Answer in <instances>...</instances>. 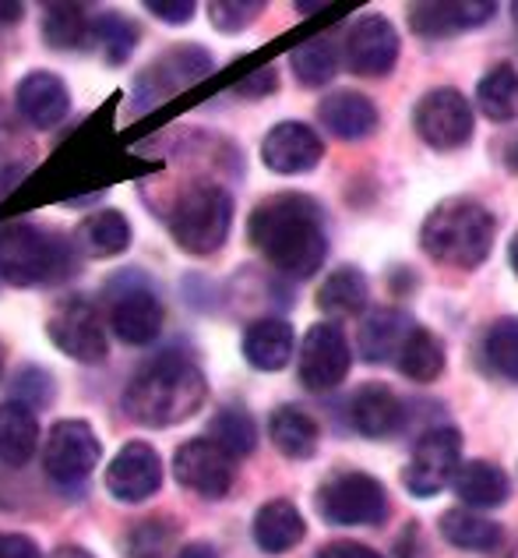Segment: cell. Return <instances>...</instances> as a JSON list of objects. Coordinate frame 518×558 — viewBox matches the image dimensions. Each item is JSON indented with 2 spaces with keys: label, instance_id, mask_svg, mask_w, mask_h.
I'll list each match as a JSON object with an SVG mask.
<instances>
[{
  "label": "cell",
  "instance_id": "obj_1",
  "mask_svg": "<svg viewBox=\"0 0 518 558\" xmlns=\"http://www.w3.org/2000/svg\"><path fill=\"white\" fill-rule=\"evenodd\" d=\"M247 238L269 258V266L289 279H310L329 258L324 209L300 191H283L255 205Z\"/></svg>",
  "mask_w": 518,
  "mask_h": 558
},
{
  "label": "cell",
  "instance_id": "obj_2",
  "mask_svg": "<svg viewBox=\"0 0 518 558\" xmlns=\"http://www.w3.org/2000/svg\"><path fill=\"white\" fill-rule=\"evenodd\" d=\"M209 400V381L190 357L166 350L127 378L121 407L141 428H173L198 414Z\"/></svg>",
  "mask_w": 518,
  "mask_h": 558
},
{
  "label": "cell",
  "instance_id": "obj_3",
  "mask_svg": "<svg viewBox=\"0 0 518 558\" xmlns=\"http://www.w3.org/2000/svg\"><path fill=\"white\" fill-rule=\"evenodd\" d=\"M494 241H497L494 213L477 198H462V195L434 205L420 227L423 255L437 262V266H448L458 272L480 269L491 258Z\"/></svg>",
  "mask_w": 518,
  "mask_h": 558
},
{
  "label": "cell",
  "instance_id": "obj_4",
  "mask_svg": "<svg viewBox=\"0 0 518 558\" xmlns=\"http://www.w3.org/2000/svg\"><path fill=\"white\" fill-rule=\"evenodd\" d=\"M74 241L64 233L14 223L0 230V276L11 287H50L74 272Z\"/></svg>",
  "mask_w": 518,
  "mask_h": 558
},
{
  "label": "cell",
  "instance_id": "obj_5",
  "mask_svg": "<svg viewBox=\"0 0 518 558\" xmlns=\"http://www.w3.org/2000/svg\"><path fill=\"white\" fill-rule=\"evenodd\" d=\"M166 223H170V238L184 255L209 258L230 241L233 195L215 181H195L176 195Z\"/></svg>",
  "mask_w": 518,
  "mask_h": 558
},
{
  "label": "cell",
  "instance_id": "obj_6",
  "mask_svg": "<svg viewBox=\"0 0 518 558\" xmlns=\"http://www.w3.org/2000/svg\"><path fill=\"white\" fill-rule=\"evenodd\" d=\"M318 512L332 526H381L388 520V492L363 470H338L318 488Z\"/></svg>",
  "mask_w": 518,
  "mask_h": 558
},
{
  "label": "cell",
  "instance_id": "obj_7",
  "mask_svg": "<svg viewBox=\"0 0 518 558\" xmlns=\"http://www.w3.org/2000/svg\"><path fill=\"white\" fill-rule=\"evenodd\" d=\"M166 307L138 269H124L110 283V329L127 347H152L162 336Z\"/></svg>",
  "mask_w": 518,
  "mask_h": 558
},
{
  "label": "cell",
  "instance_id": "obj_8",
  "mask_svg": "<svg viewBox=\"0 0 518 558\" xmlns=\"http://www.w3.org/2000/svg\"><path fill=\"white\" fill-rule=\"evenodd\" d=\"M212 53L198 47V43H176L173 50H166L159 61L148 64L141 75L131 85V102H135V113L152 110L156 102L176 96L187 85H198L205 75H212Z\"/></svg>",
  "mask_w": 518,
  "mask_h": 558
},
{
  "label": "cell",
  "instance_id": "obj_9",
  "mask_svg": "<svg viewBox=\"0 0 518 558\" xmlns=\"http://www.w3.org/2000/svg\"><path fill=\"white\" fill-rule=\"evenodd\" d=\"M47 336L64 357L78 364H102L110 354L102 312L88 298H82V293L64 298L53 307L47 318Z\"/></svg>",
  "mask_w": 518,
  "mask_h": 558
},
{
  "label": "cell",
  "instance_id": "obj_10",
  "mask_svg": "<svg viewBox=\"0 0 518 558\" xmlns=\"http://www.w3.org/2000/svg\"><path fill=\"white\" fill-rule=\"evenodd\" d=\"M102 446L88 421H57L47 432V449H42V470L53 484L74 492L92 477L99 466Z\"/></svg>",
  "mask_w": 518,
  "mask_h": 558
},
{
  "label": "cell",
  "instance_id": "obj_11",
  "mask_svg": "<svg viewBox=\"0 0 518 558\" xmlns=\"http://www.w3.org/2000/svg\"><path fill=\"white\" fill-rule=\"evenodd\" d=\"M472 128H477L472 102L452 85H441V89L420 96L417 110H412V131L437 153H455L469 145Z\"/></svg>",
  "mask_w": 518,
  "mask_h": 558
},
{
  "label": "cell",
  "instance_id": "obj_12",
  "mask_svg": "<svg viewBox=\"0 0 518 558\" xmlns=\"http://www.w3.org/2000/svg\"><path fill=\"white\" fill-rule=\"evenodd\" d=\"M353 368V347L346 332L335 322H314L304 340L300 357H296V378L307 392H332L346 381Z\"/></svg>",
  "mask_w": 518,
  "mask_h": 558
},
{
  "label": "cell",
  "instance_id": "obj_13",
  "mask_svg": "<svg viewBox=\"0 0 518 558\" xmlns=\"http://www.w3.org/2000/svg\"><path fill=\"white\" fill-rule=\"evenodd\" d=\"M458 466H462V435L458 428H431L420 435L417 449L403 470V484L417 498H434L455 481Z\"/></svg>",
  "mask_w": 518,
  "mask_h": 558
},
{
  "label": "cell",
  "instance_id": "obj_14",
  "mask_svg": "<svg viewBox=\"0 0 518 558\" xmlns=\"http://www.w3.org/2000/svg\"><path fill=\"white\" fill-rule=\"evenodd\" d=\"M173 477L181 481V488L195 492L201 498H222L236 481V460L215 442V438L198 435V438H187L184 446H176Z\"/></svg>",
  "mask_w": 518,
  "mask_h": 558
},
{
  "label": "cell",
  "instance_id": "obj_15",
  "mask_svg": "<svg viewBox=\"0 0 518 558\" xmlns=\"http://www.w3.org/2000/svg\"><path fill=\"white\" fill-rule=\"evenodd\" d=\"M398 33L384 14H360L343 36V61L360 78H384L398 64Z\"/></svg>",
  "mask_w": 518,
  "mask_h": 558
},
{
  "label": "cell",
  "instance_id": "obj_16",
  "mask_svg": "<svg viewBox=\"0 0 518 558\" xmlns=\"http://www.w3.org/2000/svg\"><path fill=\"white\" fill-rule=\"evenodd\" d=\"M324 156V138L304 121H279L261 138V159L264 167L279 178H300L310 173Z\"/></svg>",
  "mask_w": 518,
  "mask_h": 558
},
{
  "label": "cell",
  "instance_id": "obj_17",
  "mask_svg": "<svg viewBox=\"0 0 518 558\" xmlns=\"http://www.w3.org/2000/svg\"><path fill=\"white\" fill-rule=\"evenodd\" d=\"M162 488V460L148 442H124L107 466V492L116 502L138 506Z\"/></svg>",
  "mask_w": 518,
  "mask_h": 558
},
{
  "label": "cell",
  "instance_id": "obj_18",
  "mask_svg": "<svg viewBox=\"0 0 518 558\" xmlns=\"http://www.w3.org/2000/svg\"><path fill=\"white\" fill-rule=\"evenodd\" d=\"M14 113L36 131L57 128L71 113V93L64 78L53 75V71H28L14 85Z\"/></svg>",
  "mask_w": 518,
  "mask_h": 558
},
{
  "label": "cell",
  "instance_id": "obj_19",
  "mask_svg": "<svg viewBox=\"0 0 518 558\" xmlns=\"http://www.w3.org/2000/svg\"><path fill=\"white\" fill-rule=\"evenodd\" d=\"M497 14V4L491 0H462V4H412L409 8V28L420 39H448L458 33H469V28L486 25Z\"/></svg>",
  "mask_w": 518,
  "mask_h": 558
},
{
  "label": "cell",
  "instance_id": "obj_20",
  "mask_svg": "<svg viewBox=\"0 0 518 558\" xmlns=\"http://www.w3.org/2000/svg\"><path fill=\"white\" fill-rule=\"evenodd\" d=\"M318 121L338 142H363L378 131V107L357 89H335L318 102Z\"/></svg>",
  "mask_w": 518,
  "mask_h": 558
},
{
  "label": "cell",
  "instance_id": "obj_21",
  "mask_svg": "<svg viewBox=\"0 0 518 558\" xmlns=\"http://www.w3.org/2000/svg\"><path fill=\"white\" fill-rule=\"evenodd\" d=\"M406 407L403 400L381 381H367L349 400V428L363 438H388L403 428Z\"/></svg>",
  "mask_w": 518,
  "mask_h": 558
},
{
  "label": "cell",
  "instance_id": "obj_22",
  "mask_svg": "<svg viewBox=\"0 0 518 558\" xmlns=\"http://www.w3.org/2000/svg\"><path fill=\"white\" fill-rule=\"evenodd\" d=\"M412 329H417V322H412V315L403 312V307H374V312L363 318V326L357 332L360 361H367V364L395 361L398 350L406 347Z\"/></svg>",
  "mask_w": 518,
  "mask_h": 558
},
{
  "label": "cell",
  "instance_id": "obj_23",
  "mask_svg": "<svg viewBox=\"0 0 518 558\" xmlns=\"http://www.w3.org/2000/svg\"><path fill=\"white\" fill-rule=\"evenodd\" d=\"M244 361L250 364L255 372H283L286 364L293 361V350H296V332L286 318H275V315H264L258 322H250L244 329Z\"/></svg>",
  "mask_w": 518,
  "mask_h": 558
},
{
  "label": "cell",
  "instance_id": "obj_24",
  "mask_svg": "<svg viewBox=\"0 0 518 558\" xmlns=\"http://www.w3.org/2000/svg\"><path fill=\"white\" fill-rule=\"evenodd\" d=\"M74 252L85 258H116L127 252L131 244V223L121 209H99L82 219L74 230Z\"/></svg>",
  "mask_w": 518,
  "mask_h": 558
},
{
  "label": "cell",
  "instance_id": "obj_25",
  "mask_svg": "<svg viewBox=\"0 0 518 558\" xmlns=\"http://www.w3.org/2000/svg\"><path fill=\"white\" fill-rule=\"evenodd\" d=\"M255 545L269 555H283L289 548H296L307 534V523L300 517V509H296L289 498H272V502H264L258 512H255Z\"/></svg>",
  "mask_w": 518,
  "mask_h": 558
},
{
  "label": "cell",
  "instance_id": "obj_26",
  "mask_svg": "<svg viewBox=\"0 0 518 558\" xmlns=\"http://www.w3.org/2000/svg\"><path fill=\"white\" fill-rule=\"evenodd\" d=\"M269 438L286 460H310L318 452L321 432H318V421L310 417L304 407L283 403V407H275L269 417Z\"/></svg>",
  "mask_w": 518,
  "mask_h": 558
},
{
  "label": "cell",
  "instance_id": "obj_27",
  "mask_svg": "<svg viewBox=\"0 0 518 558\" xmlns=\"http://www.w3.org/2000/svg\"><path fill=\"white\" fill-rule=\"evenodd\" d=\"M452 488L458 498H462L466 509H497V506H505L511 495L505 470L497 463H486V460H469L458 466Z\"/></svg>",
  "mask_w": 518,
  "mask_h": 558
},
{
  "label": "cell",
  "instance_id": "obj_28",
  "mask_svg": "<svg viewBox=\"0 0 518 558\" xmlns=\"http://www.w3.org/2000/svg\"><path fill=\"white\" fill-rule=\"evenodd\" d=\"M39 446V421L36 410L22 400L0 403V463L25 466Z\"/></svg>",
  "mask_w": 518,
  "mask_h": 558
},
{
  "label": "cell",
  "instance_id": "obj_29",
  "mask_svg": "<svg viewBox=\"0 0 518 558\" xmlns=\"http://www.w3.org/2000/svg\"><path fill=\"white\" fill-rule=\"evenodd\" d=\"M39 33L42 43L57 53L85 50L92 43V14L85 11V4H64V0H57V4L42 8Z\"/></svg>",
  "mask_w": 518,
  "mask_h": 558
},
{
  "label": "cell",
  "instance_id": "obj_30",
  "mask_svg": "<svg viewBox=\"0 0 518 558\" xmlns=\"http://www.w3.org/2000/svg\"><path fill=\"white\" fill-rule=\"evenodd\" d=\"M370 301V283L357 266H338L318 287V307L329 318H357Z\"/></svg>",
  "mask_w": 518,
  "mask_h": 558
},
{
  "label": "cell",
  "instance_id": "obj_31",
  "mask_svg": "<svg viewBox=\"0 0 518 558\" xmlns=\"http://www.w3.org/2000/svg\"><path fill=\"white\" fill-rule=\"evenodd\" d=\"M441 537L462 551H497L501 541H505V534H501V526L494 520H486L477 509H466V506L444 512Z\"/></svg>",
  "mask_w": 518,
  "mask_h": 558
},
{
  "label": "cell",
  "instance_id": "obj_32",
  "mask_svg": "<svg viewBox=\"0 0 518 558\" xmlns=\"http://www.w3.org/2000/svg\"><path fill=\"white\" fill-rule=\"evenodd\" d=\"M338 53H343V47L332 36H314L300 43V47H293L289 68L296 75V85H304V89H324L338 71Z\"/></svg>",
  "mask_w": 518,
  "mask_h": 558
},
{
  "label": "cell",
  "instance_id": "obj_33",
  "mask_svg": "<svg viewBox=\"0 0 518 558\" xmlns=\"http://www.w3.org/2000/svg\"><path fill=\"white\" fill-rule=\"evenodd\" d=\"M477 107L486 121L508 124L518 121V68L497 64L491 68L477 85Z\"/></svg>",
  "mask_w": 518,
  "mask_h": 558
},
{
  "label": "cell",
  "instance_id": "obj_34",
  "mask_svg": "<svg viewBox=\"0 0 518 558\" xmlns=\"http://www.w3.org/2000/svg\"><path fill=\"white\" fill-rule=\"evenodd\" d=\"M480 357L494 378H505L518 386V318L515 315H505L486 326Z\"/></svg>",
  "mask_w": 518,
  "mask_h": 558
},
{
  "label": "cell",
  "instance_id": "obj_35",
  "mask_svg": "<svg viewBox=\"0 0 518 558\" xmlns=\"http://www.w3.org/2000/svg\"><path fill=\"white\" fill-rule=\"evenodd\" d=\"M395 364H398V372H403L409 381H420V386H427V381L441 378V372H444V343L437 340L431 329L417 326V329L409 332L406 347L398 350Z\"/></svg>",
  "mask_w": 518,
  "mask_h": 558
},
{
  "label": "cell",
  "instance_id": "obj_36",
  "mask_svg": "<svg viewBox=\"0 0 518 558\" xmlns=\"http://www.w3.org/2000/svg\"><path fill=\"white\" fill-rule=\"evenodd\" d=\"M138 39H141V28L124 19L121 11H99L92 14V43L107 57V64L121 68L131 61V53L138 50Z\"/></svg>",
  "mask_w": 518,
  "mask_h": 558
},
{
  "label": "cell",
  "instance_id": "obj_37",
  "mask_svg": "<svg viewBox=\"0 0 518 558\" xmlns=\"http://www.w3.org/2000/svg\"><path fill=\"white\" fill-rule=\"evenodd\" d=\"M209 438H215V442L230 452L233 460H240V457H250L258 446V428H255V417L247 414L244 407H222L215 410V417L209 424Z\"/></svg>",
  "mask_w": 518,
  "mask_h": 558
},
{
  "label": "cell",
  "instance_id": "obj_38",
  "mask_svg": "<svg viewBox=\"0 0 518 558\" xmlns=\"http://www.w3.org/2000/svg\"><path fill=\"white\" fill-rule=\"evenodd\" d=\"M264 11L261 0H212L209 4V22L215 33L236 36L258 22V14Z\"/></svg>",
  "mask_w": 518,
  "mask_h": 558
},
{
  "label": "cell",
  "instance_id": "obj_39",
  "mask_svg": "<svg viewBox=\"0 0 518 558\" xmlns=\"http://www.w3.org/2000/svg\"><path fill=\"white\" fill-rule=\"evenodd\" d=\"M14 392H18V400L28 403V407H50L53 403V375L47 368H36V364H28L18 375H14Z\"/></svg>",
  "mask_w": 518,
  "mask_h": 558
},
{
  "label": "cell",
  "instance_id": "obj_40",
  "mask_svg": "<svg viewBox=\"0 0 518 558\" xmlns=\"http://www.w3.org/2000/svg\"><path fill=\"white\" fill-rule=\"evenodd\" d=\"M28 159H18V128L0 113V187L22 181Z\"/></svg>",
  "mask_w": 518,
  "mask_h": 558
},
{
  "label": "cell",
  "instance_id": "obj_41",
  "mask_svg": "<svg viewBox=\"0 0 518 558\" xmlns=\"http://www.w3.org/2000/svg\"><path fill=\"white\" fill-rule=\"evenodd\" d=\"M170 526L162 520H145L138 523V531L127 537L131 558H162V551L170 548Z\"/></svg>",
  "mask_w": 518,
  "mask_h": 558
},
{
  "label": "cell",
  "instance_id": "obj_42",
  "mask_svg": "<svg viewBox=\"0 0 518 558\" xmlns=\"http://www.w3.org/2000/svg\"><path fill=\"white\" fill-rule=\"evenodd\" d=\"M233 93L240 96V99H264V96H272V93H279V71L275 68H258L255 75H247L244 82H236Z\"/></svg>",
  "mask_w": 518,
  "mask_h": 558
},
{
  "label": "cell",
  "instance_id": "obj_43",
  "mask_svg": "<svg viewBox=\"0 0 518 558\" xmlns=\"http://www.w3.org/2000/svg\"><path fill=\"white\" fill-rule=\"evenodd\" d=\"M145 11L166 25H187L195 19V0H145Z\"/></svg>",
  "mask_w": 518,
  "mask_h": 558
},
{
  "label": "cell",
  "instance_id": "obj_44",
  "mask_svg": "<svg viewBox=\"0 0 518 558\" xmlns=\"http://www.w3.org/2000/svg\"><path fill=\"white\" fill-rule=\"evenodd\" d=\"M0 558H42V551L25 534H0Z\"/></svg>",
  "mask_w": 518,
  "mask_h": 558
},
{
  "label": "cell",
  "instance_id": "obj_45",
  "mask_svg": "<svg viewBox=\"0 0 518 558\" xmlns=\"http://www.w3.org/2000/svg\"><path fill=\"white\" fill-rule=\"evenodd\" d=\"M318 558H384V555H378L367 545H357V541H332V545H324L318 551Z\"/></svg>",
  "mask_w": 518,
  "mask_h": 558
},
{
  "label": "cell",
  "instance_id": "obj_46",
  "mask_svg": "<svg viewBox=\"0 0 518 558\" xmlns=\"http://www.w3.org/2000/svg\"><path fill=\"white\" fill-rule=\"evenodd\" d=\"M22 19H25V4H22V0H0V28L22 25Z\"/></svg>",
  "mask_w": 518,
  "mask_h": 558
},
{
  "label": "cell",
  "instance_id": "obj_47",
  "mask_svg": "<svg viewBox=\"0 0 518 558\" xmlns=\"http://www.w3.org/2000/svg\"><path fill=\"white\" fill-rule=\"evenodd\" d=\"M176 558H219L212 545H205V541H195V545H187Z\"/></svg>",
  "mask_w": 518,
  "mask_h": 558
},
{
  "label": "cell",
  "instance_id": "obj_48",
  "mask_svg": "<svg viewBox=\"0 0 518 558\" xmlns=\"http://www.w3.org/2000/svg\"><path fill=\"white\" fill-rule=\"evenodd\" d=\"M50 558H96L92 551H85V548H78V545H64V548H57Z\"/></svg>",
  "mask_w": 518,
  "mask_h": 558
},
{
  "label": "cell",
  "instance_id": "obj_49",
  "mask_svg": "<svg viewBox=\"0 0 518 558\" xmlns=\"http://www.w3.org/2000/svg\"><path fill=\"white\" fill-rule=\"evenodd\" d=\"M505 167H508L511 173H518V135L505 145Z\"/></svg>",
  "mask_w": 518,
  "mask_h": 558
},
{
  "label": "cell",
  "instance_id": "obj_50",
  "mask_svg": "<svg viewBox=\"0 0 518 558\" xmlns=\"http://www.w3.org/2000/svg\"><path fill=\"white\" fill-rule=\"evenodd\" d=\"M508 262H511V269H515V276H518V233H515L511 244H508Z\"/></svg>",
  "mask_w": 518,
  "mask_h": 558
},
{
  "label": "cell",
  "instance_id": "obj_51",
  "mask_svg": "<svg viewBox=\"0 0 518 558\" xmlns=\"http://www.w3.org/2000/svg\"><path fill=\"white\" fill-rule=\"evenodd\" d=\"M4 357H8L4 354V343H0V375H4Z\"/></svg>",
  "mask_w": 518,
  "mask_h": 558
},
{
  "label": "cell",
  "instance_id": "obj_52",
  "mask_svg": "<svg viewBox=\"0 0 518 558\" xmlns=\"http://www.w3.org/2000/svg\"><path fill=\"white\" fill-rule=\"evenodd\" d=\"M511 14H515V22H518V4H511Z\"/></svg>",
  "mask_w": 518,
  "mask_h": 558
},
{
  "label": "cell",
  "instance_id": "obj_53",
  "mask_svg": "<svg viewBox=\"0 0 518 558\" xmlns=\"http://www.w3.org/2000/svg\"><path fill=\"white\" fill-rule=\"evenodd\" d=\"M515 558H518V548H515Z\"/></svg>",
  "mask_w": 518,
  "mask_h": 558
}]
</instances>
